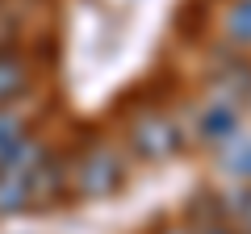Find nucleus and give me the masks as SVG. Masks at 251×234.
I'll return each instance as SVG.
<instances>
[{
	"label": "nucleus",
	"instance_id": "obj_1",
	"mask_svg": "<svg viewBox=\"0 0 251 234\" xmlns=\"http://www.w3.org/2000/svg\"><path fill=\"white\" fill-rule=\"evenodd\" d=\"M126 184V159L113 142L92 138L72 163V192L84 201H105Z\"/></svg>",
	"mask_w": 251,
	"mask_h": 234
},
{
	"label": "nucleus",
	"instance_id": "obj_2",
	"mask_svg": "<svg viewBox=\"0 0 251 234\" xmlns=\"http://www.w3.org/2000/svg\"><path fill=\"white\" fill-rule=\"evenodd\" d=\"M126 142L134 151V159L143 163H159L184 151V126L176 117H168L163 109H143L126 130Z\"/></svg>",
	"mask_w": 251,
	"mask_h": 234
},
{
	"label": "nucleus",
	"instance_id": "obj_3",
	"mask_svg": "<svg viewBox=\"0 0 251 234\" xmlns=\"http://www.w3.org/2000/svg\"><path fill=\"white\" fill-rule=\"evenodd\" d=\"M46 146L25 138L13 155L0 159V213H17V209L34 205V171L42 163Z\"/></svg>",
	"mask_w": 251,
	"mask_h": 234
},
{
	"label": "nucleus",
	"instance_id": "obj_4",
	"mask_svg": "<svg viewBox=\"0 0 251 234\" xmlns=\"http://www.w3.org/2000/svg\"><path fill=\"white\" fill-rule=\"evenodd\" d=\"M239 126H243V100H234V96H226V92H214L209 96V105L197 113V138L205 146H226L234 134H239Z\"/></svg>",
	"mask_w": 251,
	"mask_h": 234
},
{
	"label": "nucleus",
	"instance_id": "obj_5",
	"mask_svg": "<svg viewBox=\"0 0 251 234\" xmlns=\"http://www.w3.org/2000/svg\"><path fill=\"white\" fill-rule=\"evenodd\" d=\"M218 38L230 50L251 54V0H226L222 17H218Z\"/></svg>",
	"mask_w": 251,
	"mask_h": 234
},
{
	"label": "nucleus",
	"instance_id": "obj_6",
	"mask_svg": "<svg viewBox=\"0 0 251 234\" xmlns=\"http://www.w3.org/2000/svg\"><path fill=\"white\" fill-rule=\"evenodd\" d=\"M29 88V59L17 46H0V105L21 100Z\"/></svg>",
	"mask_w": 251,
	"mask_h": 234
},
{
	"label": "nucleus",
	"instance_id": "obj_7",
	"mask_svg": "<svg viewBox=\"0 0 251 234\" xmlns=\"http://www.w3.org/2000/svg\"><path fill=\"white\" fill-rule=\"evenodd\" d=\"M222 171H230L234 180H243V184H251V138H243V134H234L230 142L222 146Z\"/></svg>",
	"mask_w": 251,
	"mask_h": 234
},
{
	"label": "nucleus",
	"instance_id": "obj_8",
	"mask_svg": "<svg viewBox=\"0 0 251 234\" xmlns=\"http://www.w3.org/2000/svg\"><path fill=\"white\" fill-rule=\"evenodd\" d=\"M226 217H230L239 230H247V234H251V184L226 197Z\"/></svg>",
	"mask_w": 251,
	"mask_h": 234
},
{
	"label": "nucleus",
	"instance_id": "obj_9",
	"mask_svg": "<svg viewBox=\"0 0 251 234\" xmlns=\"http://www.w3.org/2000/svg\"><path fill=\"white\" fill-rule=\"evenodd\" d=\"M25 126H21L17 117H9V113H0V159H4V155H13L17 151L21 142H25Z\"/></svg>",
	"mask_w": 251,
	"mask_h": 234
},
{
	"label": "nucleus",
	"instance_id": "obj_10",
	"mask_svg": "<svg viewBox=\"0 0 251 234\" xmlns=\"http://www.w3.org/2000/svg\"><path fill=\"white\" fill-rule=\"evenodd\" d=\"M197 234H239L234 230V222L230 217H218V222H205V226H193Z\"/></svg>",
	"mask_w": 251,
	"mask_h": 234
},
{
	"label": "nucleus",
	"instance_id": "obj_11",
	"mask_svg": "<svg viewBox=\"0 0 251 234\" xmlns=\"http://www.w3.org/2000/svg\"><path fill=\"white\" fill-rule=\"evenodd\" d=\"M159 234H197V230H193V226H188V222H180V226H163Z\"/></svg>",
	"mask_w": 251,
	"mask_h": 234
},
{
	"label": "nucleus",
	"instance_id": "obj_12",
	"mask_svg": "<svg viewBox=\"0 0 251 234\" xmlns=\"http://www.w3.org/2000/svg\"><path fill=\"white\" fill-rule=\"evenodd\" d=\"M247 109H251V96H247Z\"/></svg>",
	"mask_w": 251,
	"mask_h": 234
},
{
	"label": "nucleus",
	"instance_id": "obj_13",
	"mask_svg": "<svg viewBox=\"0 0 251 234\" xmlns=\"http://www.w3.org/2000/svg\"><path fill=\"white\" fill-rule=\"evenodd\" d=\"M243 234H247V230H243Z\"/></svg>",
	"mask_w": 251,
	"mask_h": 234
}]
</instances>
